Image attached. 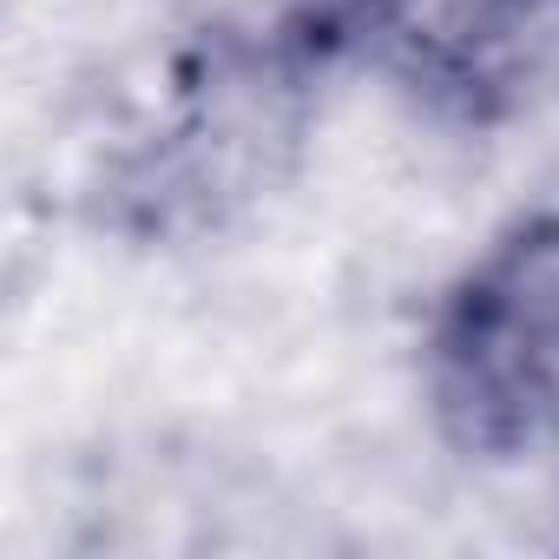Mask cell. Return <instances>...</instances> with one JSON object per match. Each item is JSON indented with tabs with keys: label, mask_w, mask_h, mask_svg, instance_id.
I'll use <instances>...</instances> for the list:
<instances>
[{
	"label": "cell",
	"mask_w": 559,
	"mask_h": 559,
	"mask_svg": "<svg viewBox=\"0 0 559 559\" xmlns=\"http://www.w3.org/2000/svg\"><path fill=\"white\" fill-rule=\"evenodd\" d=\"M421 382L461 454L559 448V211H526L474 250L428 323Z\"/></svg>",
	"instance_id": "1"
}]
</instances>
